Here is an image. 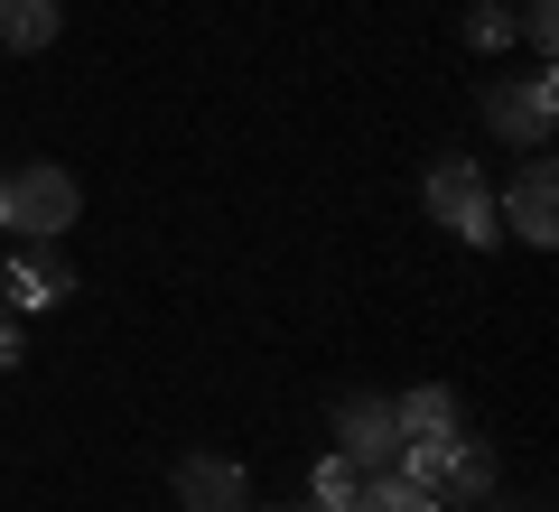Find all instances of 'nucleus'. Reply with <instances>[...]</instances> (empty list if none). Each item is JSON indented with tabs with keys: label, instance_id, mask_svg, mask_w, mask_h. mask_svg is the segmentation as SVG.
<instances>
[{
	"label": "nucleus",
	"instance_id": "1",
	"mask_svg": "<svg viewBox=\"0 0 559 512\" xmlns=\"http://www.w3.org/2000/svg\"><path fill=\"white\" fill-rule=\"evenodd\" d=\"M84 215V187L66 178V168H10L0 178V234H20V242H66V224Z\"/></svg>",
	"mask_w": 559,
	"mask_h": 512
},
{
	"label": "nucleus",
	"instance_id": "2",
	"mask_svg": "<svg viewBox=\"0 0 559 512\" xmlns=\"http://www.w3.org/2000/svg\"><path fill=\"white\" fill-rule=\"evenodd\" d=\"M419 205H429V224H448V234L476 242V252L503 234V224H495V187H485L476 158H439V168L419 178Z\"/></svg>",
	"mask_w": 559,
	"mask_h": 512
},
{
	"label": "nucleus",
	"instance_id": "3",
	"mask_svg": "<svg viewBox=\"0 0 559 512\" xmlns=\"http://www.w3.org/2000/svg\"><path fill=\"white\" fill-rule=\"evenodd\" d=\"M392 448H401V419L382 392H345L336 401V456H355L364 475H392Z\"/></svg>",
	"mask_w": 559,
	"mask_h": 512
},
{
	"label": "nucleus",
	"instance_id": "4",
	"mask_svg": "<svg viewBox=\"0 0 559 512\" xmlns=\"http://www.w3.org/2000/svg\"><path fill=\"white\" fill-rule=\"evenodd\" d=\"M485 121H495L513 150H550V121H559V94L550 75H522V84H495L485 94Z\"/></svg>",
	"mask_w": 559,
	"mask_h": 512
},
{
	"label": "nucleus",
	"instance_id": "5",
	"mask_svg": "<svg viewBox=\"0 0 559 512\" xmlns=\"http://www.w3.org/2000/svg\"><path fill=\"white\" fill-rule=\"evenodd\" d=\"M495 224H513L532 252H550L559 242V178H550V158L532 150V168H522L513 187H503V205H495Z\"/></svg>",
	"mask_w": 559,
	"mask_h": 512
},
{
	"label": "nucleus",
	"instance_id": "6",
	"mask_svg": "<svg viewBox=\"0 0 559 512\" xmlns=\"http://www.w3.org/2000/svg\"><path fill=\"white\" fill-rule=\"evenodd\" d=\"M466 448H476V438H466V429H429V438H401V448H392V475H401V485H419V493H429V503L448 512V485H457Z\"/></svg>",
	"mask_w": 559,
	"mask_h": 512
},
{
	"label": "nucleus",
	"instance_id": "7",
	"mask_svg": "<svg viewBox=\"0 0 559 512\" xmlns=\"http://www.w3.org/2000/svg\"><path fill=\"white\" fill-rule=\"evenodd\" d=\"M178 503L187 512H252V475L234 456H178Z\"/></svg>",
	"mask_w": 559,
	"mask_h": 512
},
{
	"label": "nucleus",
	"instance_id": "8",
	"mask_svg": "<svg viewBox=\"0 0 559 512\" xmlns=\"http://www.w3.org/2000/svg\"><path fill=\"white\" fill-rule=\"evenodd\" d=\"M57 298H75V271L57 261V242H28L20 271H10V298H0V308H10V317H38V308H57Z\"/></svg>",
	"mask_w": 559,
	"mask_h": 512
},
{
	"label": "nucleus",
	"instance_id": "9",
	"mask_svg": "<svg viewBox=\"0 0 559 512\" xmlns=\"http://www.w3.org/2000/svg\"><path fill=\"white\" fill-rule=\"evenodd\" d=\"M57 20H66V0H0V47L38 57V47H57Z\"/></svg>",
	"mask_w": 559,
	"mask_h": 512
},
{
	"label": "nucleus",
	"instance_id": "10",
	"mask_svg": "<svg viewBox=\"0 0 559 512\" xmlns=\"http://www.w3.org/2000/svg\"><path fill=\"white\" fill-rule=\"evenodd\" d=\"M392 419H401V438L457 429V392H448V382H419V392H401V401H392Z\"/></svg>",
	"mask_w": 559,
	"mask_h": 512
},
{
	"label": "nucleus",
	"instance_id": "11",
	"mask_svg": "<svg viewBox=\"0 0 559 512\" xmlns=\"http://www.w3.org/2000/svg\"><path fill=\"white\" fill-rule=\"evenodd\" d=\"M364 503V466L355 456H326L318 466V493H308V512H355Z\"/></svg>",
	"mask_w": 559,
	"mask_h": 512
},
{
	"label": "nucleus",
	"instance_id": "12",
	"mask_svg": "<svg viewBox=\"0 0 559 512\" xmlns=\"http://www.w3.org/2000/svg\"><path fill=\"white\" fill-rule=\"evenodd\" d=\"M355 512H439L419 485H401V475H364V503Z\"/></svg>",
	"mask_w": 559,
	"mask_h": 512
},
{
	"label": "nucleus",
	"instance_id": "13",
	"mask_svg": "<svg viewBox=\"0 0 559 512\" xmlns=\"http://www.w3.org/2000/svg\"><path fill=\"white\" fill-rule=\"evenodd\" d=\"M513 28L540 47V57H550V38H559V10H550V0H522V20H513Z\"/></svg>",
	"mask_w": 559,
	"mask_h": 512
},
{
	"label": "nucleus",
	"instance_id": "14",
	"mask_svg": "<svg viewBox=\"0 0 559 512\" xmlns=\"http://www.w3.org/2000/svg\"><path fill=\"white\" fill-rule=\"evenodd\" d=\"M466 38H476V47H503V38H513V20L485 0V10H466Z\"/></svg>",
	"mask_w": 559,
	"mask_h": 512
},
{
	"label": "nucleus",
	"instance_id": "15",
	"mask_svg": "<svg viewBox=\"0 0 559 512\" xmlns=\"http://www.w3.org/2000/svg\"><path fill=\"white\" fill-rule=\"evenodd\" d=\"M0 364H20V317L0 308Z\"/></svg>",
	"mask_w": 559,
	"mask_h": 512
},
{
	"label": "nucleus",
	"instance_id": "16",
	"mask_svg": "<svg viewBox=\"0 0 559 512\" xmlns=\"http://www.w3.org/2000/svg\"><path fill=\"white\" fill-rule=\"evenodd\" d=\"M280 512H308V503H280Z\"/></svg>",
	"mask_w": 559,
	"mask_h": 512
},
{
	"label": "nucleus",
	"instance_id": "17",
	"mask_svg": "<svg viewBox=\"0 0 559 512\" xmlns=\"http://www.w3.org/2000/svg\"><path fill=\"white\" fill-rule=\"evenodd\" d=\"M522 512H540V503H522Z\"/></svg>",
	"mask_w": 559,
	"mask_h": 512
}]
</instances>
